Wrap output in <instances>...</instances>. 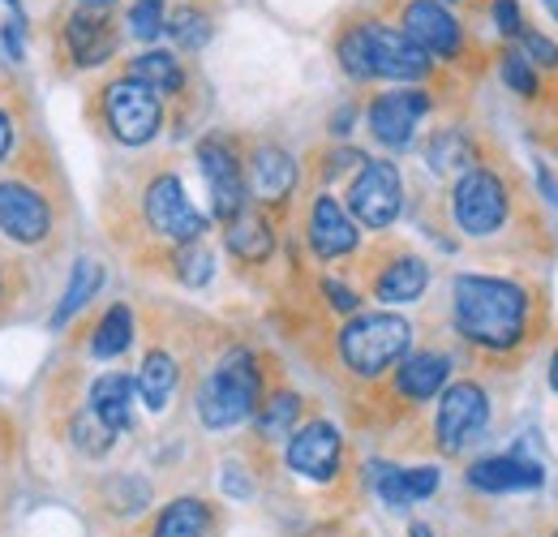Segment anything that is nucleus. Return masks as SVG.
<instances>
[{
  "label": "nucleus",
  "instance_id": "obj_1",
  "mask_svg": "<svg viewBox=\"0 0 558 537\" xmlns=\"http://www.w3.org/2000/svg\"><path fill=\"white\" fill-rule=\"evenodd\" d=\"M456 332L482 348H515L529 327V293L498 275H460L451 288Z\"/></svg>",
  "mask_w": 558,
  "mask_h": 537
},
{
  "label": "nucleus",
  "instance_id": "obj_2",
  "mask_svg": "<svg viewBox=\"0 0 558 537\" xmlns=\"http://www.w3.org/2000/svg\"><path fill=\"white\" fill-rule=\"evenodd\" d=\"M263 404V370L250 348H232L198 387V421L207 430H232Z\"/></svg>",
  "mask_w": 558,
  "mask_h": 537
},
{
  "label": "nucleus",
  "instance_id": "obj_3",
  "mask_svg": "<svg viewBox=\"0 0 558 537\" xmlns=\"http://www.w3.org/2000/svg\"><path fill=\"white\" fill-rule=\"evenodd\" d=\"M0 232L26 250L48 246L57 232V202L44 186V172L26 164L22 146H17L13 172L0 177Z\"/></svg>",
  "mask_w": 558,
  "mask_h": 537
},
{
  "label": "nucleus",
  "instance_id": "obj_4",
  "mask_svg": "<svg viewBox=\"0 0 558 537\" xmlns=\"http://www.w3.org/2000/svg\"><path fill=\"white\" fill-rule=\"evenodd\" d=\"M413 348V323L400 314H352L340 332V357L356 379H383Z\"/></svg>",
  "mask_w": 558,
  "mask_h": 537
},
{
  "label": "nucleus",
  "instance_id": "obj_5",
  "mask_svg": "<svg viewBox=\"0 0 558 537\" xmlns=\"http://www.w3.org/2000/svg\"><path fill=\"white\" fill-rule=\"evenodd\" d=\"M99 117L121 146H146L163 126V104L150 86H142L138 77L125 73L99 91Z\"/></svg>",
  "mask_w": 558,
  "mask_h": 537
},
{
  "label": "nucleus",
  "instance_id": "obj_6",
  "mask_svg": "<svg viewBox=\"0 0 558 537\" xmlns=\"http://www.w3.org/2000/svg\"><path fill=\"white\" fill-rule=\"evenodd\" d=\"M142 219H146V228L155 237L177 241V246L203 241V232H207V215L185 194V181L177 172H155L146 181V190H142Z\"/></svg>",
  "mask_w": 558,
  "mask_h": 537
},
{
  "label": "nucleus",
  "instance_id": "obj_7",
  "mask_svg": "<svg viewBox=\"0 0 558 537\" xmlns=\"http://www.w3.org/2000/svg\"><path fill=\"white\" fill-rule=\"evenodd\" d=\"M404 206V181L391 159H365L349 181V211L361 228H391Z\"/></svg>",
  "mask_w": 558,
  "mask_h": 537
},
{
  "label": "nucleus",
  "instance_id": "obj_8",
  "mask_svg": "<svg viewBox=\"0 0 558 537\" xmlns=\"http://www.w3.org/2000/svg\"><path fill=\"white\" fill-rule=\"evenodd\" d=\"M489 421V396L477 383H451L438 396V413H434V443L442 456H460L473 439H482Z\"/></svg>",
  "mask_w": 558,
  "mask_h": 537
},
{
  "label": "nucleus",
  "instance_id": "obj_9",
  "mask_svg": "<svg viewBox=\"0 0 558 537\" xmlns=\"http://www.w3.org/2000/svg\"><path fill=\"white\" fill-rule=\"evenodd\" d=\"M451 215L464 237H494L507 224V186L489 168H469L451 190Z\"/></svg>",
  "mask_w": 558,
  "mask_h": 537
},
{
  "label": "nucleus",
  "instance_id": "obj_10",
  "mask_svg": "<svg viewBox=\"0 0 558 537\" xmlns=\"http://www.w3.org/2000/svg\"><path fill=\"white\" fill-rule=\"evenodd\" d=\"M198 168H203V181H207L210 211L219 224H232L245 206H250V186H245V168L241 159L232 155V146L223 138H203L198 142Z\"/></svg>",
  "mask_w": 558,
  "mask_h": 537
},
{
  "label": "nucleus",
  "instance_id": "obj_11",
  "mask_svg": "<svg viewBox=\"0 0 558 537\" xmlns=\"http://www.w3.org/2000/svg\"><path fill=\"white\" fill-rule=\"evenodd\" d=\"M365 35V52H369V77H387V82H421L429 77L434 57H425L417 44L383 22H361Z\"/></svg>",
  "mask_w": 558,
  "mask_h": 537
},
{
  "label": "nucleus",
  "instance_id": "obj_12",
  "mask_svg": "<svg viewBox=\"0 0 558 537\" xmlns=\"http://www.w3.org/2000/svg\"><path fill=\"white\" fill-rule=\"evenodd\" d=\"M288 469L305 481H336L344 465V434L331 421H305L288 434V452H283Z\"/></svg>",
  "mask_w": 558,
  "mask_h": 537
},
{
  "label": "nucleus",
  "instance_id": "obj_13",
  "mask_svg": "<svg viewBox=\"0 0 558 537\" xmlns=\"http://www.w3.org/2000/svg\"><path fill=\"white\" fill-rule=\"evenodd\" d=\"M429 112V95L417 86H400V91H383L369 104V134L391 151H404L417 134L421 117Z\"/></svg>",
  "mask_w": 558,
  "mask_h": 537
},
{
  "label": "nucleus",
  "instance_id": "obj_14",
  "mask_svg": "<svg viewBox=\"0 0 558 537\" xmlns=\"http://www.w3.org/2000/svg\"><path fill=\"white\" fill-rule=\"evenodd\" d=\"M400 31L417 44L425 57H460V22L451 17V9L442 0H409L400 13Z\"/></svg>",
  "mask_w": 558,
  "mask_h": 537
},
{
  "label": "nucleus",
  "instance_id": "obj_15",
  "mask_svg": "<svg viewBox=\"0 0 558 537\" xmlns=\"http://www.w3.org/2000/svg\"><path fill=\"white\" fill-rule=\"evenodd\" d=\"M61 44H65V52L73 57L77 69H95L117 57L121 35H117V26H112L108 13H95V9H82L77 4L70 17H65V26H61Z\"/></svg>",
  "mask_w": 558,
  "mask_h": 537
},
{
  "label": "nucleus",
  "instance_id": "obj_16",
  "mask_svg": "<svg viewBox=\"0 0 558 537\" xmlns=\"http://www.w3.org/2000/svg\"><path fill=\"white\" fill-rule=\"evenodd\" d=\"M310 250L323 259V263H336V259H344L352 254L356 246H361V228H356V219H352L349 211L340 206V202L331 199V194H318L314 206H310Z\"/></svg>",
  "mask_w": 558,
  "mask_h": 537
},
{
  "label": "nucleus",
  "instance_id": "obj_17",
  "mask_svg": "<svg viewBox=\"0 0 558 537\" xmlns=\"http://www.w3.org/2000/svg\"><path fill=\"white\" fill-rule=\"evenodd\" d=\"M245 186H250V199L283 202L296 190V159L276 142L254 146L250 159H245Z\"/></svg>",
  "mask_w": 558,
  "mask_h": 537
},
{
  "label": "nucleus",
  "instance_id": "obj_18",
  "mask_svg": "<svg viewBox=\"0 0 558 537\" xmlns=\"http://www.w3.org/2000/svg\"><path fill=\"white\" fill-rule=\"evenodd\" d=\"M134 401H138V383H134L130 374H121V370L99 374V379L90 383V413H95L112 434H121V430L134 426Z\"/></svg>",
  "mask_w": 558,
  "mask_h": 537
},
{
  "label": "nucleus",
  "instance_id": "obj_19",
  "mask_svg": "<svg viewBox=\"0 0 558 537\" xmlns=\"http://www.w3.org/2000/svg\"><path fill=\"white\" fill-rule=\"evenodd\" d=\"M546 481V469L520 456H486L469 469V486L486 490V494H507V490H533Z\"/></svg>",
  "mask_w": 558,
  "mask_h": 537
},
{
  "label": "nucleus",
  "instance_id": "obj_20",
  "mask_svg": "<svg viewBox=\"0 0 558 537\" xmlns=\"http://www.w3.org/2000/svg\"><path fill=\"white\" fill-rule=\"evenodd\" d=\"M442 473L434 465H417V469H396V465H374V490L387 508H409V503H421L438 490Z\"/></svg>",
  "mask_w": 558,
  "mask_h": 537
},
{
  "label": "nucleus",
  "instance_id": "obj_21",
  "mask_svg": "<svg viewBox=\"0 0 558 537\" xmlns=\"http://www.w3.org/2000/svg\"><path fill=\"white\" fill-rule=\"evenodd\" d=\"M447 379H451V357L447 353H413L396 370V392L413 404L434 401L447 387Z\"/></svg>",
  "mask_w": 558,
  "mask_h": 537
},
{
  "label": "nucleus",
  "instance_id": "obj_22",
  "mask_svg": "<svg viewBox=\"0 0 558 537\" xmlns=\"http://www.w3.org/2000/svg\"><path fill=\"white\" fill-rule=\"evenodd\" d=\"M425 288H429V267L417 254H396L374 279V297L383 306H413V301H421Z\"/></svg>",
  "mask_w": 558,
  "mask_h": 537
},
{
  "label": "nucleus",
  "instance_id": "obj_23",
  "mask_svg": "<svg viewBox=\"0 0 558 537\" xmlns=\"http://www.w3.org/2000/svg\"><path fill=\"white\" fill-rule=\"evenodd\" d=\"M223 246H228V254H232L236 263H267L271 250H276V232H271V224H267L263 211H250V206H245V211L228 224Z\"/></svg>",
  "mask_w": 558,
  "mask_h": 537
},
{
  "label": "nucleus",
  "instance_id": "obj_24",
  "mask_svg": "<svg viewBox=\"0 0 558 537\" xmlns=\"http://www.w3.org/2000/svg\"><path fill=\"white\" fill-rule=\"evenodd\" d=\"M138 401L150 408V413H163L172 396H177V383H181V366L168 348H150L138 366Z\"/></svg>",
  "mask_w": 558,
  "mask_h": 537
},
{
  "label": "nucleus",
  "instance_id": "obj_25",
  "mask_svg": "<svg viewBox=\"0 0 558 537\" xmlns=\"http://www.w3.org/2000/svg\"><path fill=\"white\" fill-rule=\"evenodd\" d=\"M215 516L203 499H172L155 521L146 537H210Z\"/></svg>",
  "mask_w": 558,
  "mask_h": 537
},
{
  "label": "nucleus",
  "instance_id": "obj_26",
  "mask_svg": "<svg viewBox=\"0 0 558 537\" xmlns=\"http://www.w3.org/2000/svg\"><path fill=\"white\" fill-rule=\"evenodd\" d=\"M130 344H134V310L130 306H108L104 319L90 332V357L117 361V357L130 353Z\"/></svg>",
  "mask_w": 558,
  "mask_h": 537
},
{
  "label": "nucleus",
  "instance_id": "obj_27",
  "mask_svg": "<svg viewBox=\"0 0 558 537\" xmlns=\"http://www.w3.org/2000/svg\"><path fill=\"white\" fill-rule=\"evenodd\" d=\"M130 77H138L142 86H150L155 95H181L185 91V69L163 48H146L142 57H134L130 61Z\"/></svg>",
  "mask_w": 558,
  "mask_h": 537
},
{
  "label": "nucleus",
  "instance_id": "obj_28",
  "mask_svg": "<svg viewBox=\"0 0 558 537\" xmlns=\"http://www.w3.org/2000/svg\"><path fill=\"white\" fill-rule=\"evenodd\" d=\"M99 284H104V267H99L95 259H77L70 284H65V297H61L57 310H52V332H61L82 306H90V297L99 293Z\"/></svg>",
  "mask_w": 558,
  "mask_h": 537
},
{
  "label": "nucleus",
  "instance_id": "obj_29",
  "mask_svg": "<svg viewBox=\"0 0 558 537\" xmlns=\"http://www.w3.org/2000/svg\"><path fill=\"white\" fill-rule=\"evenodd\" d=\"M254 421H258V434H263L267 443H271V439H288V434L301 426V396H296V392H271V396H263Z\"/></svg>",
  "mask_w": 558,
  "mask_h": 537
},
{
  "label": "nucleus",
  "instance_id": "obj_30",
  "mask_svg": "<svg viewBox=\"0 0 558 537\" xmlns=\"http://www.w3.org/2000/svg\"><path fill=\"white\" fill-rule=\"evenodd\" d=\"M163 31H168L185 52H203V48L210 44V31H215V26H210V17L198 9V4H181V9L168 17Z\"/></svg>",
  "mask_w": 558,
  "mask_h": 537
},
{
  "label": "nucleus",
  "instance_id": "obj_31",
  "mask_svg": "<svg viewBox=\"0 0 558 537\" xmlns=\"http://www.w3.org/2000/svg\"><path fill=\"white\" fill-rule=\"evenodd\" d=\"M425 159H429V168H434L438 177H447V172H456V168H469V164H473V146H469V138L464 134L442 130V134L429 138Z\"/></svg>",
  "mask_w": 558,
  "mask_h": 537
},
{
  "label": "nucleus",
  "instance_id": "obj_32",
  "mask_svg": "<svg viewBox=\"0 0 558 537\" xmlns=\"http://www.w3.org/2000/svg\"><path fill=\"white\" fill-rule=\"evenodd\" d=\"M70 443L82 452V456H104V452H112V443H117V434L90 413V404L82 408V413H73L70 421Z\"/></svg>",
  "mask_w": 558,
  "mask_h": 537
},
{
  "label": "nucleus",
  "instance_id": "obj_33",
  "mask_svg": "<svg viewBox=\"0 0 558 537\" xmlns=\"http://www.w3.org/2000/svg\"><path fill=\"white\" fill-rule=\"evenodd\" d=\"M172 275H177L185 288H203V284H210V275H215L210 250L203 246V241L177 246V254H172Z\"/></svg>",
  "mask_w": 558,
  "mask_h": 537
},
{
  "label": "nucleus",
  "instance_id": "obj_34",
  "mask_svg": "<svg viewBox=\"0 0 558 537\" xmlns=\"http://www.w3.org/2000/svg\"><path fill=\"white\" fill-rule=\"evenodd\" d=\"M146 503H150V486L142 477H117L108 486V512H117V516H134Z\"/></svg>",
  "mask_w": 558,
  "mask_h": 537
},
{
  "label": "nucleus",
  "instance_id": "obj_35",
  "mask_svg": "<svg viewBox=\"0 0 558 537\" xmlns=\"http://www.w3.org/2000/svg\"><path fill=\"white\" fill-rule=\"evenodd\" d=\"M163 26H168L163 0H134V4H130V35H134V39L150 44V39L163 35Z\"/></svg>",
  "mask_w": 558,
  "mask_h": 537
},
{
  "label": "nucleus",
  "instance_id": "obj_36",
  "mask_svg": "<svg viewBox=\"0 0 558 537\" xmlns=\"http://www.w3.org/2000/svg\"><path fill=\"white\" fill-rule=\"evenodd\" d=\"M22 293H26V267H22V259H13V254L0 250V319L13 314V306L22 301Z\"/></svg>",
  "mask_w": 558,
  "mask_h": 537
},
{
  "label": "nucleus",
  "instance_id": "obj_37",
  "mask_svg": "<svg viewBox=\"0 0 558 537\" xmlns=\"http://www.w3.org/2000/svg\"><path fill=\"white\" fill-rule=\"evenodd\" d=\"M340 65L349 73L352 82H369V52H365V35L361 26H352L340 35Z\"/></svg>",
  "mask_w": 558,
  "mask_h": 537
},
{
  "label": "nucleus",
  "instance_id": "obj_38",
  "mask_svg": "<svg viewBox=\"0 0 558 537\" xmlns=\"http://www.w3.org/2000/svg\"><path fill=\"white\" fill-rule=\"evenodd\" d=\"M502 77H507V86H511L515 95H533V91H537V73H533V65H529L524 52H507Z\"/></svg>",
  "mask_w": 558,
  "mask_h": 537
},
{
  "label": "nucleus",
  "instance_id": "obj_39",
  "mask_svg": "<svg viewBox=\"0 0 558 537\" xmlns=\"http://www.w3.org/2000/svg\"><path fill=\"white\" fill-rule=\"evenodd\" d=\"M17 108H13V95L0 99V164H9L17 155Z\"/></svg>",
  "mask_w": 558,
  "mask_h": 537
},
{
  "label": "nucleus",
  "instance_id": "obj_40",
  "mask_svg": "<svg viewBox=\"0 0 558 537\" xmlns=\"http://www.w3.org/2000/svg\"><path fill=\"white\" fill-rule=\"evenodd\" d=\"M323 297H327V306L340 310V314H356V306H361V297L352 293L349 284H340V279H323Z\"/></svg>",
  "mask_w": 558,
  "mask_h": 537
},
{
  "label": "nucleus",
  "instance_id": "obj_41",
  "mask_svg": "<svg viewBox=\"0 0 558 537\" xmlns=\"http://www.w3.org/2000/svg\"><path fill=\"white\" fill-rule=\"evenodd\" d=\"M494 26L502 35H524V13L515 0H494Z\"/></svg>",
  "mask_w": 558,
  "mask_h": 537
},
{
  "label": "nucleus",
  "instance_id": "obj_42",
  "mask_svg": "<svg viewBox=\"0 0 558 537\" xmlns=\"http://www.w3.org/2000/svg\"><path fill=\"white\" fill-rule=\"evenodd\" d=\"M520 39H524V48H529V57H533V61H542V65H558L555 39H546V35H537V31H524Z\"/></svg>",
  "mask_w": 558,
  "mask_h": 537
},
{
  "label": "nucleus",
  "instance_id": "obj_43",
  "mask_svg": "<svg viewBox=\"0 0 558 537\" xmlns=\"http://www.w3.org/2000/svg\"><path fill=\"white\" fill-rule=\"evenodd\" d=\"M0 39H4V52H9L13 61L26 57V22H22V17H9L4 31H0Z\"/></svg>",
  "mask_w": 558,
  "mask_h": 537
},
{
  "label": "nucleus",
  "instance_id": "obj_44",
  "mask_svg": "<svg viewBox=\"0 0 558 537\" xmlns=\"http://www.w3.org/2000/svg\"><path fill=\"white\" fill-rule=\"evenodd\" d=\"M77 4H82V9H95V13H108L117 0H77Z\"/></svg>",
  "mask_w": 558,
  "mask_h": 537
},
{
  "label": "nucleus",
  "instance_id": "obj_45",
  "mask_svg": "<svg viewBox=\"0 0 558 537\" xmlns=\"http://www.w3.org/2000/svg\"><path fill=\"white\" fill-rule=\"evenodd\" d=\"M409 537H434V529H429V525H413V529H409Z\"/></svg>",
  "mask_w": 558,
  "mask_h": 537
},
{
  "label": "nucleus",
  "instance_id": "obj_46",
  "mask_svg": "<svg viewBox=\"0 0 558 537\" xmlns=\"http://www.w3.org/2000/svg\"><path fill=\"white\" fill-rule=\"evenodd\" d=\"M550 383H555V392H558V353H555V361H550Z\"/></svg>",
  "mask_w": 558,
  "mask_h": 537
},
{
  "label": "nucleus",
  "instance_id": "obj_47",
  "mask_svg": "<svg viewBox=\"0 0 558 537\" xmlns=\"http://www.w3.org/2000/svg\"><path fill=\"white\" fill-rule=\"evenodd\" d=\"M546 9H550V13L558 17V0H546Z\"/></svg>",
  "mask_w": 558,
  "mask_h": 537
},
{
  "label": "nucleus",
  "instance_id": "obj_48",
  "mask_svg": "<svg viewBox=\"0 0 558 537\" xmlns=\"http://www.w3.org/2000/svg\"><path fill=\"white\" fill-rule=\"evenodd\" d=\"M4 4H13V9H17V0H4Z\"/></svg>",
  "mask_w": 558,
  "mask_h": 537
},
{
  "label": "nucleus",
  "instance_id": "obj_49",
  "mask_svg": "<svg viewBox=\"0 0 558 537\" xmlns=\"http://www.w3.org/2000/svg\"><path fill=\"white\" fill-rule=\"evenodd\" d=\"M555 537H558V529H555Z\"/></svg>",
  "mask_w": 558,
  "mask_h": 537
}]
</instances>
